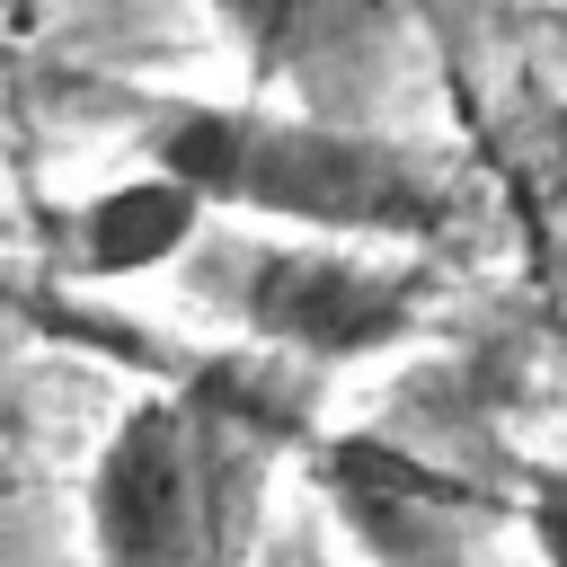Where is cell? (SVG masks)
I'll return each instance as SVG.
<instances>
[{
	"label": "cell",
	"mask_w": 567,
	"mask_h": 567,
	"mask_svg": "<svg viewBox=\"0 0 567 567\" xmlns=\"http://www.w3.org/2000/svg\"><path fill=\"white\" fill-rule=\"evenodd\" d=\"M159 168L221 204H266L319 230H434L443 186L363 133H310V124H266V115H168L159 124Z\"/></svg>",
	"instance_id": "1"
},
{
	"label": "cell",
	"mask_w": 567,
	"mask_h": 567,
	"mask_svg": "<svg viewBox=\"0 0 567 567\" xmlns=\"http://www.w3.org/2000/svg\"><path fill=\"white\" fill-rule=\"evenodd\" d=\"M106 567H204V470L177 408H133L89 478Z\"/></svg>",
	"instance_id": "2"
},
{
	"label": "cell",
	"mask_w": 567,
	"mask_h": 567,
	"mask_svg": "<svg viewBox=\"0 0 567 567\" xmlns=\"http://www.w3.org/2000/svg\"><path fill=\"white\" fill-rule=\"evenodd\" d=\"M239 310L266 346H292V354H372L390 337H408L416 319V284L390 275V266H363V257H337V248H292V257H257L248 284H239Z\"/></svg>",
	"instance_id": "3"
},
{
	"label": "cell",
	"mask_w": 567,
	"mask_h": 567,
	"mask_svg": "<svg viewBox=\"0 0 567 567\" xmlns=\"http://www.w3.org/2000/svg\"><path fill=\"white\" fill-rule=\"evenodd\" d=\"M328 470H337V505H346V523H363L399 567L443 558V532L461 523V487H452V478L416 470V461L390 452V443H346Z\"/></svg>",
	"instance_id": "4"
},
{
	"label": "cell",
	"mask_w": 567,
	"mask_h": 567,
	"mask_svg": "<svg viewBox=\"0 0 567 567\" xmlns=\"http://www.w3.org/2000/svg\"><path fill=\"white\" fill-rule=\"evenodd\" d=\"M195 213H204V186H186L177 168L151 177V186H115V195L89 204L80 266H89V275H142V266H159V257L186 248Z\"/></svg>",
	"instance_id": "5"
},
{
	"label": "cell",
	"mask_w": 567,
	"mask_h": 567,
	"mask_svg": "<svg viewBox=\"0 0 567 567\" xmlns=\"http://www.w3.org/2000/svg\"><path fill=\"white\" fill-rule=\"evenodd\" d=\"M213 9H221L248 44H275V35L292 27V9H301V0H213Z\"/></svg>",
	"instance_id": "6"
},
{
	"label": "cell",
	"mask_w": 567,
	"mask_h": 567,
	"mask_svg": "<svg viewBox=\"0 0 567 567\" xmlns=\"http://www.w3.org/2000/svg\"><path fill=\"white\" fill-rule=\"evenodd\" d=\"M532 532H540V558L567 567V478H549V487L532 496Z\"/></svg>",
	"instance_id": "7"
}]
</instances>
